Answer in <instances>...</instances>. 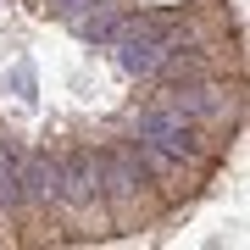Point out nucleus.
<instances>
[{
  "label": "nucleus",
  "mask_w": 250,
  "mask_h": 250,
  "mask_svg": "<svg viewBox=\"0 0 250 250\" xmlns=\"http://www.w3.org/2000/svg\"><path fill=\"white\" fill-rule=\"evenodd\" d=\"M123 22H128V11H123V6H106V11H95V17H83L78 28H83L89 45H111V39L123 34Z\"/></svg>",
  "instance_id": "4"
},
{
  "label": "nucleus",
  "mask_w": 250,
  "mask_h": 250,
  "mask_svg": "<svg viewBox=\"0 0 250 250\" xmlns=\"http://www.w3.org/2000/svg\"><path fill=\"white\" fill-rule=\"evenodd\" d=\"M161 106H172V111H184L189 123H217V117H228L233 106V95L223 89V83H172L167 95H161Z\"/></svg>",
  "instance_id": "2"
},
{
  "label": "nucleus",
  "mask_w": 250,
  "mask_h": 250,
  "mask_svg": "<svg viewBox=\"0 0 250 250\" xmlns=\"http://www.w3.org/2000/svg\"><path fill=\"white\" fill-rule=\"evenodd\" d=\"M134 139H145V145H156V150H167V156H178V161H189V156H200V134H195V123H189L184 111H172V106H145L139 117H134Z\"/></svg>",
  "instance_id": "1"
},
{
  "label": "nucleus",
  "mask_w": 250,
  "mask_h": 250,
  "mask_svg": "<svg viewBox=\"0 0 250 250\" xmlns=\"http://www.w3.org/2000/svg\"><path fill=\"white\" fill-rule=\"evenodd\" d=\"M17 189H22L28 206H56L62 161H56V156H17Z\"/></svg>",
  "instance_id": "3"
}]
</instances>
